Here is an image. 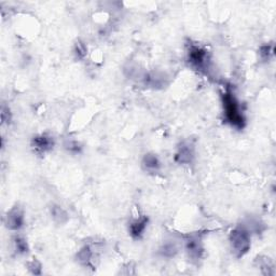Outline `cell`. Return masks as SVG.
<instances>
[{
  "label": "cell",
  "instance_id": "obj_1",
  "mask_svg": "<svg viewBox=\"0 0 276 276\" xmlns=\"http://www.w3.org/2000/svg\"><path fill=\"white\" fill-rule=\"evenodd\" d=\"M223 104L226 121L234 128L243 129L245 125V117L242 110V106L236 98L235 94L230 89L226 90L223 96Z\"/></svg>",
  "mask_w": 276,
  "mask_h": 276
},
{
  "label": "cell",
  "instance_id": "obj_2",
  "mask_svg": "<svg viewBox=\"0 0 276 276\" xmlns=\"http://www.w3.org/2000/svg\"><path fill=\"white\" fill-rule=\"evenodd\" d=\"M251 232L245 224L237 225L230 233L229 242L233 254L236 257H243L248 253L251 246Z\"/></svg>",
  "mask_w": 276,
  "mask_h": 276
},
{
  "label": "cell",
  "instance_id": "obj_3",
  "mask_svg": "<svg viewBox=\"0 0 276 276\" xmlns=\"http://www.w3.org/2000/svg\"><path fill=\"white\" fill-rule=\"evenodd\" d=\"M188 58L191 65L199 70H205L208 68L209 57L207 51L200 46L192 45L188 52Z\"/></svg>",
  "mask_w": 276,
  "mask_h": 276
},
{
  "label": "cell",
  "instance_id": "obj_4",
  "mask_svg": "<svg viewBox=\"0 0 276 276\" xmlns=\"http://www.w3.org/2000/svg\"><path fill=\"white\" fill-rule=\"evenodd\" d=\"M195 157L194 146L188 140L181 142V145L177 147V151L175 153V161L178 164H191Z\"/></svg>",
  "mask_w": 276,
  "mask_h": 276
},
{
  "label": "cell",
  "instance_id": "obj_5",
  "mask_svg": "<svg viewBox=\"0 0 276 276\" xmlns=\"http://www.w3.org/2000/svg\"><path fill=\"white\" fill-rule=\"evenodd\" d=\"M24 223H25V216H24L22 208L19 206L12 207L7 213V215H5L4 224L8 229L12 231L20 230L24 226Z\"/></svg>",
  "mask_w": 276,
  "mask_h": 276
},
{
  "label": "cell",
  "instance_id": "obj_6",
  "mask_svg": "<svg viewBox=\"0 0 276 276\" xmlns=\"http://www.w3.org/2000/svg\"><path fill=\"white\" fill-rule=\"evenodd\" d=\"M32 146L36 152L46 153L53 149L54 139L49 134H39L33 138Z\"/></svg>",
  "mask_w": 276,
  "mask_h": 276
},
{
  "label": "cell",
  "instance_id": "obj_7",
  "mask_svg": "<svg viewBox=\"0 0 276 276\" xmlns=\"http://www.w3.org/2000/svg\"><path fill=\"white\" fill-rule=\"evenodd\" d=\"M149 223V219L147 216H139L138 218H135L129 227V232L131 236L135 239H139L142 237L146 232L147 226Z\"/></svg>",
  "mask_w": 276,
  "mask_h": 276
},
{
  "label": "cell",
  "instance_id": "obj_8",
  "mask_svg": "<svg viewBox=\"0 0 276 276\" xmlns=\"http://www.w3.org/2000/svg\"><path fill=\"white\" fill-rule=\"evenodd\" d=\"M94 258H96L95 251L93 249L92 246L90 245H86L78 251L77 254V260L80 265L85 266V267H92L95 265Z\"/></svg>",
  "mask_w": 276,
  "mask_h": 276
},
{
  "label": "cell",
  "instance_id": "obj_9",
  "mask_svg": "<svg viewBox=\"0 0 276 276\" xmlns=\"http://www.w3.org/2000/svg\"><path fill=\"white\" fill-rule=\"evenodd\" d=\"M185 249H187L189 257H191L192 259L194 260L200 259L204 250L201 238L199 236L190 237L187 241V243H185Z\"/></svg>",
  "mask_w": 276,
  "mask_h": 276
},
{
  "label": "cell",
  "instance_id": "obj_10",
  "mask_svg": "<svg viewBox=\"0 0 276 276\" xmlns=\"http://www.w3.org/2000/svg\"><path fill=\"white\" fill-rule=\"evenodd\" d=\"M142 167L143 170L148 173H157L161 167V161L158 158L157 154L154 153H147L142 159Z\"/></svg>",
  "mask_w": 276,
  "mask_h": 276
},
{
  "label": "cell",
  "instance_id": "obj_11",
  "mask_svg": "<svg viewBox=\"0 0 276 276\" xmlns=\"http://www.w3.org/2000/svg\"><path fill=\"white\" fill-rule=\"evenodd\" d=\"M51 215H52L53 220L57 224L63 225L68 220V214L66 213L64 208H62L61 206H58V205H54L51 208Z\"/></svg>",
  "mask_w": 276,
  "mask_h": 276
},
{
  "label": "cell",
  "instance_id": "obj_12",
  "mask_svg": "<svg viewBox=\"0 0 276 276\" xmlns=\"http://www.w3.org/2000/svg\"><path fill=\"white\" fill-rule=\"evenodd\" d=\"M177 253H178V248H177L176 244L174 242H166L162 245L160 248L161 256L165 257V258L175 257Z\"/></svg>",
  "mask_w": 276,
  "mask_h": 276
},
{
  "label": "cell",
  "instance_id": "obj_13",
  "mask_svg": "<svg viewBox=\"0 0 276 276\" xmlns=\"http://www.w3.org/2000/svg\"><path fill=\"white\" fill-rule=\"evenodd\" d=\"M13 244H14V249L17 254L20 255H24V254H27L29 247H28V244L27 241L24 237L22 236H15L13 239Z\"/></svg>",
  "mask_w": 276,
  "mask_h": 276
},
{
  "label": "cell",
  "instance_id": "obj_14",
  "mask_svg": "<svg viewBox=\"0 0 276 276\" xmlns=\"http://www.w3.org/2000/svg\"><path fill=\"white\" fill-rule=\"evenodd\" d=\"M258 267L260 268L263 274L266 275H273L274 274V266L273 263L269 260V258H263V259H259L258 258Z\"/></svg>",
  "mask_w": 276,
  "mask_h": 276
},
{
  "label": "cell",
  "instance_id": "obj_15",
  "mask_svg": "<svg viewBox=\"0 0 276 276\" xmlns=\"http://www.w3.org/2000/svg\"><path fill=\"white\" fill-rule=\"evenodd\" d=\"M74 53L78 59H83L88 54V47L86 46V44L83 43L81 40H78L77 43L75 44V47H74Z\"/></svg>",
  "mask_w": 276,
  "mask_h": 276
},
{
  "label": "cell",
  "instance_id": "obj_16",
  "mask_svg": "<svg viewBox=\"0 0 276 276\" xmlns=\"http://www.w3.org/2000/svg\"><path fill=\"white\" fill-rule=\"evenodd\" d=\"M274 54V46L273 45H263L259 50V55L262 61H268Z\"/></svg>",
  "mask_w": 276,
  "mask_h": 276
},
{
  "label": "cell",
  "instance_id": "obj_17",
  "mask_svg": "<svg viewBox=\"0 0 276 276\" xmlns=\"http://www.w3.org/2000/svg\"><path fill=\"white\" fill-rule=\"evenodd\" d=\"M41 268H43V266H41V263L38 261V260H32L31 262L28 263V269L31 270V272L35 275H39L41 274Z\"/></svg>",
  "mask_w": 276,
  "mask_h": 276
},
{
  "label": "cell",
  "instance_id": "obj_18",
  "mask_svg": "<svg viewBox=\"0 0 276 276\" xmlns=\"http://www.w3.org/2000/svg\"><path fill=\"white\" fill-rule=\"evenodd\" d=\"M1 119H2V122H8L10 123L11 121V112L10 109L8 107H2L1 109Z\"/></svg>",
  "mask_w": 276,
  "mask_h": 276
}]
</instances>
